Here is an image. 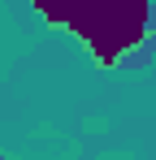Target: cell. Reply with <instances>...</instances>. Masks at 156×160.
<instances>
[{
	"instance_id": "cell-3",
	"label": "cell",
	"mask_w": 156,
	"mask_h": 160,
	"mask_svg": "<svg viewBox=\"0 0 156 160\" xmlns=\"http://www.w3.org/2000/svg\"><path fill=\"white\" fill-rule=\"evenodd\" d=\"M0 78H4V65H0Z\"/></svg>"
},
{
	"instance_id": "cell-4",
	"label": "cell",
	"mask_w": 156,
	"mask_h": 160,
	"mask_svg": "<svg viewBox=\"0 0 156 160\" xmlns=\"http://www.w3.org/2000/svg\"><path fill=\"white\" fill-rule=\"evenodd\" d=\"M0 160H4V152H0Z\"/></svg>"
},
{
	"instance_id": "cell-1",
	"label": "cell",
	"mask_w": 156,
	"mask_h": 160,
	"mask_svg": "<svg viewBox=\"0 0 156 160\" xmlns=\"http://www.w3.org/2000/svg\"><path fill=\"white\" fill-rule=\"evenodd\" d=\"M35 18L91 56L96 69H139L152 61L156 0H30Z\"/></svg>"
},
{
	"instance_id": "cell-2",
	"label": "cell",
	"mask_w": 156,
	"mask_h": 160,
	"mask_svg": "<svg viewBox=\"0 0 156 160\" xmlns=\"http://www.w3.org/2000/svg\"><path fill=\"white\" fill-rule=\"evenodd\" d=\"M152 61H156V13H152Z\"/></svg>"
}]
</instances>
